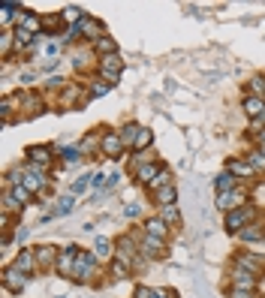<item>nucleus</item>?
Segmentation results:
<instances>
[{
  "instance_id": "26",
  "label": "nucleus",
  "mask_w": 265,
  "mask_h": 298,
  "mask_svg": "<svg viewBox=\"0 0 265 298\" xmlns=\"http://www.w3.org/2000/svg\"><path fill=\"white\" fill-rule=\"evenodd\" d=\"M250 169H265V157L262 154H250Z\"/></svg>"
},
{
  "instance_id": "15",
  "label": "nucleus",
  "mask_w": 265,
  "mask_h": 298,
  "mask_svg": "<svg viewBox=\"0 0 265 298\" xmlns=\"http://www.w3.org/2000/svg\"><path fill=\"white\" fill-rule=\"evenodd\" d=\"M133 253H136V244H133L130 238H121V241H118V256L124 259V262H130Z\"/></svg>"
},
{
  "instance_id": "8",
  "label": "nucleus",
  "mask_w": 265,
  "mask_h": 298,
  "mask_svg": "<svg viewBox=\"0 0 265 298\" xmlns=\"http://www.w3.org/2000/svg\"><path fill=\"white\" fill-rule=\"evenodd\" d=\"M33 256H36V265H43V268L57 265V256H54V250H52V247H36V250H33Z\"/></svg>"
},
{
  "instance_id": "30",
  "label": "nucleus",
  "mask_w": 265,
  "mask_h": 298,
  "mask_svg": "<svg viewBox=\"0 0 265 298\" xmlns=\"http://www.w3.org/2000/svg\"><path fill=\"white\" fill-rule=\"evenodd\" d=\"M63 18L66 21H75V18H79V9H75V6L72 9H63Z\"/></svg>"
},
{
  "instance_id": "23",
  "label": "nucleus",
  "mask_w": 265,
  "mask_h": 298,
  "mask_svg": "<svg viewBox=\"0 0 265 298\" xmlns=\"http://www.w3.org/2000/svg\"><path fill=\"white\" fill-rule=\"evenodd\" d=\"M97 49H100V51H115V40H108V36H100V40H97Z\"/></svg>"
},
{
  "instance_id": "4",
  "label": "nucleus",
  "mask_w": 265,
  "mask_h": 298,
  "mask_svg": "<svg viewBox=\"0 0 265 298\" xmlns=\"http://www.w3.org/2000/svg\"><path fill=\"white\" fill-rule=\"evenodd\" d=\"M91 271H94V253H82L79 262H75L72 277L79 280V283H88V280H91Z\"/></svg>"
},
{
  "instance_id": "3",
  "label": "nucleus",
  "mask_w": 265,
  "mask_h": 298,
  "mask_svg": "<svg viewBox=\"0 0 265 298\" xmlns=\"http://www.w3.org/2000/svg\"><path fill=\"white\" fill-rule=\"evenodd\" d=\"M100 72H103L106 82H118V76H121V60H118V54H106L100 60Z\"/></svg>"
},
{
  "instance_id": "11",
  "label": "nucleus",
  "mask_w": 265,
  "mask_h": 298,
  "mask_svg": "<svg viewBox=\"0 0 265 298\" xmlns=\"http://www.w3.org/2000/svg\"><path fill=\"white\" fill-rule=\"evenodd\" d=\"M33 265H36V256H33V250H21L18 253V259H15V268L18 271H33Z\"/></svg>"
},
{
  "instance_id": "5",
  "label": "nucleus",
  "mask_w": 265,
  "mask_h": 298,
  "mask_svg": "<svg viewBox=\"0 0 265 298\" xmlns=\"http://www.w3.org/2000/svg\"><path fill=\"white\" fill-rule=\"evenodd\" d=\"M24 283H27V280H24V271H18L15 265L3 271V286H6V289H24Z\"/></svg>"
},
{
  "instance_id": "13",
  "label": "nucleus",
  "mask_w": 265,
  "mask_h": 298,
  "mask_svg": "<svg viewBox=\"0 0 265 298\" xmlns=\"http://www.w3.org/2000/svg\"><path fill=\"white\" fill-rule=\"evenodd\" d=\"M154 199H157V205H160V208L175 205V187H172V184H169V187H160V190L154 193Z\"/></svg>"
},
{
  "instance_id": "9",
  "label": "nucleus",
  "mask_w": 265,
  "mask_h": 298,
  "mask_svg": "<svg viewBox=\"0 0 265 298\" xmlns=\"http://www.w3.org/2000/svg\"><path fill=\"white\" fill-rule=\"evenodd\" d=\"M241 199H244V196H241V190H229V193H220V196H217V205H220V208H226V211H235Z\"/></svg>"
},
{
  "instance_id": "14",
  "label": "nucleus",
  "mask_w": 265,
  "mask_h": 298,
  "mask_svg": "<svg viewBox=\"0 0 265 298\" xmlns=\"http://www.w3.org/2000/svg\"><path fill=\"white\" fill-rule=\"evenodd\" d=\"M27 157H30L36 166H49V160H52V151H49V148H30V151H27Z\"/></svg>"
},
{
  "instance_id": "29",
  "label": "nucleus",
  "mask_w": 265,
  "mask_h": 298,
  "mask_svg": "<svg viewBox=\"0 0 265 298\" xmlns=\"http://www.w3.org/2000/svg\"><path fill=\"white\" fill-rule=\"evenodd\" d=\"M229 295H232V298H253V289H238V286H235Z\"/></svg>"
},
{
  "instance_id": "20",
  "label": "nucleus",
  "mask_w": 265,
  "mask_h": 298,
  "mask_svg": "<svg viewBox=\"0 0 265 298\" xmlns=\"http://www.w3.org/2000/svg\"><path fill=\"white\" fill-rule=\"evenodd\" d=\"M9 193H12V199H15V202H30V190L24 187V184H15V187H12Z\"/></svg>"
},
{
  "instance_id": "25",
  "label": "nucleus",
  "mask_w": 265,
  "mask_h": 298,
  "mask_svg": "<svg viewBox=\"0 0 265 298\" xmlns=\"http://www.w3.org/2000/svg\"><path fill=\"white\" fill-rule=\"evenodd\" d=\"M108 250H111V244L106 238H97V256H108Z\"/></svg>"
},
{
  "instance_id": "17",
  "label": "nucleus",
  "mask_w": 265,
  "mask_h": 298,
  "mask_svg": "<svg viewBox=\"0 0 265 298\" xmlns=\"http://www.w3.org/2000/svg\"><path fill=\"white\" fill-rule=\"evenodd\" d=\"M160 217L166 220V226H178V223H181V214H178L175 205H166V208L160 211Z\"/></svg>"
},
{
  "instance_id": "7",
  "label": "nucleus",
  "mask_w": 265,
  "mask_h": 298,
  "mask_svg": "<svg viewBox=\"0 0 265 298\" xmlns=\"http://www.w3.org/2000/svg\"><path fill=\"white\" fill-rule=\"evenodd\" d=\"M145 229H148L151 238H163V241H166V232H169V226H166L163 217H151V220L145 223Z\"/></svg>"
},
{
  "instance_id": "27",
  "label": "nucleus",
  "mask_w": 265,
  "mask_h": 298,
  "mask_svg": "<svg viewBox=\"0 0 265 298\" xmlns=\"http://www.w3.org/2000/svg\"><path fill=\"white\" fill-rule=\"evenodd\" d=\"M136 298H157V292L148 289V286H139V289H136Z\"/></svg>"
},
{
  "instance_id": "31",
  "label": "nucleus",
  "mask_w": 265,
  "mask_h": 298,
  "mask_svg": "<svg viewBox=\"0 0 265 298\" xmlns=\"http://www.w3.org/2000/svg\"><path fill=\"white\" fill-rule=\"evenodd\" d=\"M253 91L256 94H265V79H253Z\"/></svg>"
},
{
  "instance_id": "21",
  "label": "nucleus",
  "mask_w": 265,
  "mask_h": 298,
  "mask_svg": "<svg viewBox=\"0 0 265 298\" xmlns=\"http://www.w3.org/2000/svg\"><path fill=\"white\" fill-rule=\"evenodd\" d=\"M139 133H142V130H139L136 124H127V127H124V133H121V142H133V145H136Z\"/></svg>"
},
{
  "instance_id": "19",
  "label": "nucleus",
  "mask_w": 265,
  "mask_h": 298,
  "mask_svg": "<svg viewBox=\"0 0 265 298\" xmlns=\"http://www.w3.org/2000/svg\"><path fill=\"white\" fill-rule=\"evenodd\" d=\"M217 187H220V193H229V190L235 187V178H232V172L220 175V178H217Z\"/></svg>"
},
{
  "instance_id": "2",
  "label": "nucleus",
  "mask_w": 265,
  "mask_h": 298,
  "mask_svg": "<svg viewBox=\"0 0 265 298\" xmlns=\"http://www.w3.org/2000/svg\"><path fill=\"white\" fill-rule=\"evenodd\" d=\"M75 262H79V250L75 247H66L63 253H57V274L60 277H69L75 271Z\"/></svg>"
},
{
  "instance_id": "10",
  "label": "nucleus",
  "mask_w": 265,
  "mask_h": 298,
  "mask_svg": "<svg viewBox=\"0 0 265 298\" xmlns=\"http://www.w3.org/2000/svg\"><path fill=\"white\" fill-rule=\"evenodd\" d=\"M142 250H145L148 256H163L166 241H163V238H151V235H145V238H142Z\"/></svg>"
},
{
  "instance_id": "22",
  "label": "nucleus",
  "mask_w": 265,
  "mask_h": 298,
  "mask_svg": "<svg viewBox=\"0 0 265 298\" xmlns=\"http://www.w3.org/2000/svg\"><path fill=\"white\" fill-rule=\"evenodd\" d=\"M229 172L232 175H250L253 169H250V163H229Z\"/></svg>"
},
{
  "instance_id": "24",
  "label": "nucleus",
  "mask_w": 265,
  "mask_h": 298,
  "mask_svg": "<svg viewBox=\"0 0 265 298\" xmlns=\"http://www.w3.org/2000/svg\"><path fill=\"white\" fill-rule=\"evenodd\" d=\"M148 145H151V133H148V130H142V133H139V139H136V148L142 151V148H148Z\"/></svg>"
},
{
  "instance_id": "1",
  "label": "nucleus",
  "mask_w": 265,
  "mask_h": 298,
  "mask_svg": "<svg viewBox=\"0 0 265 298\" xmlns=\"http://www.w3.org/2000/svg\"><path fill=\"white\" fill-rule=\"evenodd\" d=\"M256 217V208L253 205H244V208H235V211H229L226 214V229H232V232H241L247 223Z\"/></svg>"
},
{
  "instance_id": "28",
  "label": "nucleus",
  "mask_w": 265,
  "mask_h": 298,
  "mask_svg": "<svg viewBox=\"0 0 265 298\" xmlns=\"http://www.w3.org/2000/svg\"><path fill=\"white\" fill-rule=\"evenodd\" d=\"M111 271H115V277H118V280H124V277H127V265H124V262H115V265H111Z\"/></svg>"
},
{
  "instance_id": "12",
  "label": "nucleus",
  "mask_w": 265,
  "mask_h": 298,
  "mask_svg": "<svg viewBox=\"0 0 265 298\" xmlns=\"http://www.w3.org/2000/svg\"><path fill=\"white\" fill-rule=\"evenodd\" d=\"M235 286L238 289H256V274H250L244 268H235Z\"/></svg>"
},
{
  "instance_id": "16",
  "label": "nucleus",
  "mask_w": 265,
  "mask_h": 298,
  "mask_svg": "<svg viewBox=\"0 0 265 298\" xmlns=\"http://www.w3.org/2000/svg\"><path fill=\"white\" fill-rule=\"evenodd\" d=\"M238 235H241V241H262V238H265L262 226H244Z\"/></svg>"
},
{
  "instance_id": "6",
  "label": "nucleus",
  "mask_w": 265,
  "mask_h": 298,
  "mask_svg": "<svg viewBox=\"0 0 265 298\" xmlns=\"http://www.w3.org/2000/svg\"><path fill=\"white\" fill-rule=\"evenodd\" d=\"M121 148H124V142H121L118 133H106V136H103V151H106L108 157H118Z\"/></svg>"
},
{
  "instance_id": "18",
  "label": "nucleus",
  "mask_w": 265,
  "mask_h": 298,
  "mask_svg": "<svg viewBox=\"0 0 265 298\" xmlns=\"http://www.w3.org/2000/svg\"><path fill=\"white\" fill-rule=\"evenodd\" d=\"M79 30H85V33H88V40H100V36H97V33H100V24H97V21H91V18H82Z\"/></svg>"
}]
</instances>
